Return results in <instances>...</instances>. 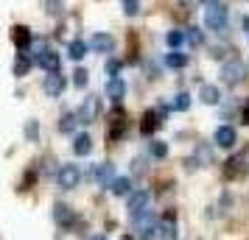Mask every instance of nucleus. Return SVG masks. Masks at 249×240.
<instances>
[{
  "label": "nucleus",
  "instance_id": "f257e3e1",
  "mask_svg": "<svg viewBox=\"0 0 249 240\" xmlns=\"http://www.w3.org/2000/svg\"><path fill=\"white\" fill-rule=\"evenodd\" d=\"M227 23H230V12H227V6L215 3V6H207V9H204V25H207L210 31H215V34L224 36Z\"/></svg>",
  "mask_w": 249,
  "mask_h": 240
},
{
  "label": "nucleus",
  "instance_id": "f03ea898",
  "mask_svg": "<svg viewBox=\"0 0 249 240\" xmlns=\"http://www.w3.org/2000/svg\"><path fill=\"white\" fill-rule=\"evenodd\" d=\"M221 81H224V87H238L241 81L247 79V64L241 62V59H230L221 64Z\"/></svg>",
  "mask_w": 249,
  "mask_h": 240
},
{
  "label": "nucleus",
  "instance_id": "7ed1b4c3",
  "mask_svg": "<svg viewBox=\"0 0 249 240\" xmlns=\"http://www.w3.org/2000/svg\"><path fill=\"white\" fill-rule=\"evenodd\" d=\"M81 176H84V173H81L79 165L68 162V165H62V168L56 171V184L62 187V190H76V187L81 184Z\"/></svg>",
  "mask_w": 249,
  "mask_h": 240
},
{
  "label": "nucleus",
  "instance_id": "20e7f679",
  "mask_svg": "<svg viewBox=\"0 0 249 240\" xmlns=\"http://www.w3.org/2000/svg\"><path fill=\"white\" fill-rule=\"evenodd\" d=\"M76 114H79V123H95L98 114H101V98L98 95H87Z\"/></svg>",
  "mask_w": 249,
  "mask_h": 240
},
{
  "label": "nucleus",
  "instance_id": "39448f33",
  "mask_svg": "<svg viewBox=\"0 0 249 240\" xmlns=\"http://www.w3.org/2000/svg\"><path fill=\"white\" fill-rule=\"evenodd\" d=\"M244 173H247V154H232V157L224 162V179L232 182V179L244 176Z\"/></svg>",
  "mask_w": 249,
  "mask_h": 240
},
{
  "label": "nucleus",
  "instance_id": "423d86ee",
  "mask_svg": "<svg viewBox=\"0 0 249 240\" xmlns=\"http://www.w3.org/2000/svg\"><path fill=\"white\" fill-rule=\"evenodd\" d=\"M213 143L218 145V148H235V143H238V131L232 126H227V123H221V126L215 128V134H213Z\"/></svg>",
  "mask_w": 249,
  "mask_h": 240
},
{
  "label": "nucleus",
  "instance_id": "0eeeda50",
  "mask_svg": "<svg viewBox=\"0 0 249 240\" xmlns=\"http://www.w3.org/2000/svg\"><path fill=\"white\" fill-rule=\"evenodd\" d=\"M65 87H68V79H65L62 73H48L45 81H42V92L51 95V98H59V95L65 92Z\"/></svg>",
  "mask_w": 249,
  "mask_h": 240
},
{
  "label": "nucleus",
  "instance_id": "6e6552de",
  "mask_svg": "<svg viewBox=\"0 0 249 240\" xmlns=\"http://www.w3.org/2000/svg\"><path fill=\"white\" fill-rule=\"evenodd\" d=\"M87 176H90V179H95V182L101 184V187H109V184L118 179V176H115V165H109V162H104V165H95V168H90V171H87Z\"/></svg>",
  "mask_w": 249,
  "mask_h": 240
},
{
  "label": "nucleus",
  "instance_id": "1a4fd4ad",
  "mask_svg": "<svg viewBox=\"0 0 249 240\" xmlns=\"http://www.w3.org/2000/svg\"><path fill=\"white\" fill-rule=\"evenodd\" d=\"M148 198H151V195H148L146 190H135V193H129V201H126L129 215L137 218L140 212H146V209H148Z\"/></svg>",
  "mask_w": 249,
  "mask_h": 240
},
{
  "label": "nucleus",
  "instance_id": "9d476101",
  "mask_svg": "<svg viewBox=\"0 0 249 240\" xmlns=\"http://www.w3.org/2000/svg\"><path fill=\"white\" fill-rule=\"evenodd\" d=\"M193 160L199 162V168H210L215 165V151L210 143H196V148H193Z\"/></svg>",
  "mask_w": 249,
  "mask_h": 240
},
{
  "label": "nucleus",
  "instance_id": "9b49d317",
  "mask_svg": "<svg viewBox=\"0 0 249 240\" xmlns=\"http://www.w3.org/2000/svg\"><path fill=\"white\" fill-rule=\"evenodd\" d=\"M34 62L45 70V73H59V67H62V56H59L56 50H42Z\"/></svg>",
  "mask_w": 249,
  "mask_h": 240
},
{
  "label": "nucleus",
  "instance_id": "f8f14e48",
  "mask_svg": "<svg viewBox=\"0 0 249 240\" xmlns=\"http://www.w3.org/2000/svg\"><path fill=\"white\" fill-rule=\"evenodd\" d=\"M199 101H202L204 106H215V103L221 101L218 84H199Z\"/></svg>",
  "mask_w": 249,
  "mask_h": 240
},
{
  "label": "nucleus",
  "instance_id": "ddd939ff",
  "mask_svg": "<svg viewBox=\"0 0 249 240\" xmlns=\"http://www.w3.org/2000/svg\"><path fill=\"white\" fill-rule=\"evenodd\" d=\"M115 48V39L109 34H92L90 36V50H95V53H112Z\"/></svg>",
  "mask_w": 249,
  "mask_h": 240
},
{
  "label": "nucleus",
  "instance_id": "4468645a",
  "mask_svg": "<svg viewBox=\"0 0 249 240\" xmlns=\"http://www.w3.org/2000/svg\"><path fill=\"white\" fill-rule=\"evenodd\" d=\"M160 123H162V114H160L157 109H148V112L143 114V123H140V131H143L146 137H151V134H154V128H157Z\"/></svg>",
  "mask_w": 249,
  "mask_h": 240
},
{
  "label": "nucleus",
  "instance_id": "2eb2a0df",
  "mask_svg": "<svg viewBox=\"0 0 249 240\" xmlns=\"http://www.w3.org/2000/svg\"><path fill=\"white\" fill-rule=\"evenodd\" d=\"M124 95H126V84H124V79H121V76L107 81V98H109V101L121 103V101H124Z\"/></svg>",
  "mask_w": 249,
  "mask_h": 240
},
{
  "label": "nucleus",
  "instance_id": "dca6fc26",
  "mask_svg": "<svg viewBox=\"0 0 249 240\" xmlns=\"http://www.w3.org/2000/svg\"><path fill=\"white\" fill-rule=\"evenodd\" d=\"M177 224H174V212H168V215L160 221V240H177Z\"/></svg>",
  "mask_w": 249,
  "mask_h": 240
},
{
  "label": "nucleus",
  "instance_id": "f3484780",
  "mask_svg": "<svg viewBox=\"0 0 249 240\" xmlns=\"http://www.w3.org/2000/svg\"><path fill=\"white\" fill-rule=\"evenodd\" d=\"M90 151H92L90 134H76V137H73V154H76V157H87Z\"/></svg>",
  "mask_w": 249,
  "mask_h": 240
},
{
  "label": "nucleus",
  "instance_id": "a211bd4d",
  "mask_svg": "<svg viewBox=\"0 0 249 240\" xmlns=\"http://www.w3.org/2000/svg\"><path fill=\"white\" fill-rule=\"evenodd\" d=\"M87 50H90V42H84V39H73L68 45V56L73 62H81V59L87 56Z\"/></svg>",
  "mask_w": 249,
  "mask_h": 240
},
{
  "label": "nucleus",
  "instance_id": "6ab92c4d",
  "mask_svg": "<svg viewBox=\"0 0 249 240\" xmlns=\"http://www.w3.org/2000/svg\"><path fill=\"white\" fill-rule=\"evenodd\" d=\"M53 218H56L59 226H70L76 215H73V207H68V204H56V207H53Z\"/></svg>",
  "mask_w": 249,
  "mask_h": 240
},
{
  "label": "nucleus",
  "instance_id": "aec40b11",
  "mask_svg": "<svg viewBox=\"0 0 249 240\" xmlns=\"http://www.w3.org/2000/svg\"><path fill=\"white\" fill-rule=\"evenodd\" d=\"M124 128H126L124 112H121V109H115V112H112V126H109V137L121 140V137H124Z\"/></svg>",
  "mask_w": 249,
  "mask_h": 240
},
{
  "label": "nucleus",
  "instance_id": "412c9836",
  "mask_svg": "<svg viewBox=\"0 0 249 240\" xmlns=\"http://www.w3.org/2000/svg\"><path fill=\"white\" fill-rule=\"evenodd\" d=\"M76 126H79V114L76 112H65L62 114V120H59V131H62V134H73Z\"/></svg>",
  "mask_w": 249,
  "mask_h": 240
},
{
  "label": "nucleus",
  "instance_id": "4be33fe9",
  "mask_svg": "<svg viewBox=\"0 0 249 240\" xmlns=\"http://www.w3.org/2000/svg\"><path fill=\"white\" fill-rule=\"evenodd\" d=\"M109 190H112V195H129L132 193V179H129V176H118V179L109 184Z\"/></svg>",
  "mask_w": 249,
  "mask_h": 240
},
{
  "label": "nucleus",
  "instance_id": "5701e85b",
  "mask_svg": "<svg viewBox=\"0 0 249 240\" xmlns=\"http://www.w3.org/2000/svg\"><path fill=\"white\" fill-rule=\"evenodd\" d=\"M165 64H168L171 70H182V67H188V53H179V50H171L168 56H165Z\"/></svg>",
  "mask_w": 249,
  "mask_h": 240
},
{
  "label": "nucleus",
  "instance_id": "b1692460",
  "mask_svg": "<svg viewBox=\"0 0 249 240\" xmlns=\"http://www.w3.org/2000/svg\"><path fill=\"white\" fill-rule=\"evenodd\" d=\"M12 39H14V45L23 48V50H25L28 45H31V42H34V39H31V34H28V28H23V25H17V28H14Z\"/></svg>",
  "mask_w": 249,
  "mask_h": 240
},
{
  "label": "nucleus",
  "instance_id": "393cba45",
  "mask_svg": "<svg viewBox=\"0 0 249 240\" xmlns=\"http://www.w3.org/2000/svg\"><path fill=\"white\" fill-rule=\"evenodd\" d=\"M34 64V59L28 56V53H17V62H14V76H25L28 70Z\"/></svg>",
  "mask_w": 249,
  "mask_h": 240
},
{
  "label": "nucleus",
  "instance_id": "a878e982",
  "mask_svg": "<svg viewBox=\"0 0 249 240\" xmlns=\"http://www.w3.org/2000/svg\"><path fill=\"white\" fill-rule=\"evenodd\" d=\"M185 42H188L191 48H202V45H204L202 28H185Z\"/></svg>",
  "mask_w": 249,
  "mask_h": 240
},
{
  "label": "nucleus",
  "instance_id": "bb28decb",
  "mask_svg": "<svg viewBox=\"0 0 249 240\" xmlns=\"http://www.w3.org/2000/svg\"><path fill=\"white\" fill-rule=\"evenodd\" d=\"M165 42H168L171 50H179L182 45H185V31H179V28H174V31H168V36H165Z\"/></svg>",
  "mask_w": 249,
  "mask_h": 240
},
{
  "label": "nucleus",
  "instance_id": "cd10ccee",
  "mask_svg": "<svg viewBox=\"0 0 249 240\" xmlns=\"http://www.w3.org/2000/svg\"><path fill=\"white\" fill-rule=\"evenodd\" d=\"M148 154H151L154 160H165V157H168V145H165L162 140H151V145H148Z\"/></svg>",
  "mask_w": 249,
  "mask_h": 240
},
{
  "label": "nucleus",
  "instance_id": "c85d7f7f",
  "mask_svg": "<svg viewBox=\"0 0 249 240\" xmlns=\"http://www.w3.org/2000/svg\"><path fill=\"white\" fill-rule=\"evenodd\" d=\"M171 106H174L177 112H188V109H191V95H188V92H179V95L174 98V103H171Z\"/></svg>",
  "mask_w": 249,
  "mask_h": 240
},
{
  "label": "nucleus",
  "instance_id": "c756f323",
  "mask_svg": "<svg viewBox=\"0 0 249 240\" xmlns=\"http://www.w3.org/2000/svg\"><path fill=\"white\" fill-rule=\"evenodd\" d=\"M87 81H90V73L84 67H76V73H73V84L76 87H87Z\"/></svg>",
  "mask_w": 249,
  "mask_h": 240
},
{
  "label": "nucleus",
  "instance_id": "7c9ffc66",
  "mask_svg": "<svg viewBox=\"0 0 249 240\" xmlns=\"http://www.w3.org/2000/svg\"><path fill=\"white\" fill-rule=\"evenodd\" d=\"M124 14H126V17L140 14V0H124Z\"/></svg>",
  "mask_w": 249,
  "mask_h": 240
},
{
  "label": "nucleus",
  "instance_id": "2f4dec72",
  "mask_svg": "<svg viewBox=\"0 0 249 240\" xmlns=\"http://www.w3.org/2000/svg\"><path fill=\"white\" fill-rule=\"evenodd\" d=\"M121 67H124V64H121L118 59H109V62H107V76H109V79H118Z\"/></svg>",
  "mask_w": 249,
  "mask_h": 240
},
{
  "label": "nucleus",
  "instance_id": "473e14b6",
  "mask_svg": "<svg viewBox=\"0 0 249 240\" xmlns=\"http://www.w3.org/2000/svg\"><path fill=\"white\" fill-rule=\"evenodd\" d=\"M45 6H48V14H53V17H59L62 9H65V6H62V0H45Z\"/></svg>",
  "mask_w": 249,
  "mask_h": 240
},
{
  "label": "nucleus",
  "instance_id": "72a5a7b5",
  "mask_svg": "<svg viewBox=\"0 0 249 240\" xmlns=\"http://www.w3.org/2000/svg\"><path fill=\"white\" fill-rule=\"evenodd\" d=\"M36 134H39V126H36V120H31V123L25 126V137H28V140H36Z\"/></svg>",
  "mask_w": 249,
  "mask_h": 240
},
{
  "label": "nucleus",
  "instance_id": "f704fd0d",
  "mask_svg": "<svg viewBox=\"0 0 249 240\" xmlns=\"http://www.w3.org/2000/svg\"><path fill=\"white\" fill-rule=\"evenodd\" d=\"M146 171V160H135L132 162V173H143Z\"/></svg>",
  "mask_w": 249,
  "mask_h": 240
},
{
  "label": "nucleus",
  "instance_id": "c9c22d12",
  "mask_svg": "<svg viewBox=\"0 0 249 240\" xmlns=\"http://www.w3.org/2000/svg\"><path fill=\"white\" fill-rule=\"evenodd\" d=\"M241 123H249V98L244 103V114H241Z\"/></svg>",
  "mask_w": 249,
  "mask_h": 240
},
{
  "label": "nucleus",
  "instance_id": "e433bc0d",
  "mask_svg": "<svg viewBox=\"0 0 249 240\" xmlns=\"http://www.w3.org/2000/svg\"><path fill=\"white\" fill-rule=\"evenodd\" d=\"M241 25H244V31L249 34V17H244V20H241Z\"/></svg>",
  "mask_w": 249,
  "mask_h": 240
},
{
  "label": "nucleus",
  "instance_id": "4c0bfd02",
  "mask_svg": "<svg viewBox=\"0 0 249 240\" xmlns=\"http://www.w3.org/2000/svg\"><path fill=\"white\" fill-rule=\"evenodd\" d=\"M199 3H202V6H215L218 0H199Z\"/></svg>",
  "mask_w": 249,
  "mask_h": 240
},
{
  "label": "nucleus",
  "instance_id": "58836bf2",
  "mask_svg": "<svg viewBox=\"0 0 249 240\" xmlns=\"http://www.w3.org/2000/svg\"><path fill=\"white\" fill-rule=\"evenodd\" d=\"M182 6H193V3H196V0H179Z\"/></svg>",
  "mask_w": 249,
  "mask_h": 240
},
{
  "label": "nucleus",
  "instance_id": "ea45409f",
  "mask_svg": "<svg viewBox=\"0 0 249 240\" xmlns=\"http://www.w3.org/2000/svg\"><path fill=\"white\" fill-rule=\"evenodd\" d=\"M92 240H107V238H101V235H98V238H92Z\"/></svg>",
  "mask_w": 249,
  "mask_h": 240
},
{
  "label": "nucleus",
  "instance_id": "a19ab883",
  "mask_svg": "<svg viewBox=\"0 0 249 240\" xmlns=\"http://www.w3.org/2000/svg\"><path fill=\"white\" fill-rule=\"evenodd\" d=\"M124 240H132V238H124Z\"/></svg>",
  "mask_w": 249,
  "mask_h": 240
}]
</instances>
